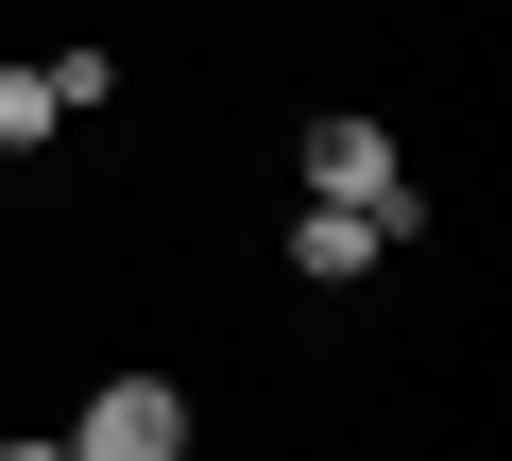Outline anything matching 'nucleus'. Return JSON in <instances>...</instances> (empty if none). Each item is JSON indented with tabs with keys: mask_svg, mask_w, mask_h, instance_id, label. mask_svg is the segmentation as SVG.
I'll return each instance as SVG.
<instances>
[{
	"mask_svg": "<svg viewBox=\"0 0 512 461\" xmlns=\"http://www.w3.org/2000/svg\"><path fill=\"white\" fill-rule=\"evenodd\" d=\"M308 205H376L393 240L427 222V188H410V154H393V120H359V103H325V120H308Z\"/></svg>",
	"mask_w": 512,
	"mask_h": 461,
	"instance_id": "nucleus-1",
	"label": "nucleus"
},
{
	"mask_svg": "<svg viewBox=\"0 0 512 461\" xmlns=\"http://www.w3.org/2000/svg\"><path fill=\"white\" fill-rule=\"evenodd\" d=\"M69 461H188V393L171 376H103L69 410Z\"/></svg>",
	"mask_w": 512,
	"mask_h": 461,
	"instance_id": "nucleus-2",
	"label": "nucleus"
},
{
	"mask_svg": "<svg viewBox=\"0 0 512 461\" xmlns=\"http://www.w3.org/2000/svg\"><path fill=\"white\" fill-rule=\"evenodd\" d=\"M0 461H69V444H52V427H18V444H0Z\"/></svg>",
	"mask_w": 512,
	"mask_h": 461,
	"instance_id": "nucleus-5",
	"label": "nucleus"
},
{
	"mask_svg": "<svg viewBox=\"0 0 512 461\" xmlns=\"http://www.w3.org/2000/svg\"><path fill=\"white\" fill-rule=\"evenodd\" d=\"M52 120H69V103H52V69H35V52H0V154H35Z\"/></svg>",
	"mask_w": 512,
	"mask_h": 461,
	"instance_id": "nucleus-4",
	"label": "nucleus"
},
{
	"mask_svg": "<svg viewBox=\"0 0 512 461\" xmlns=\"http://www.w3.org/2000/svg\"><path fill=\"white\" fill-rule=\"evenodd\" d=\"M376 257H393V222H376V205H291V274H308V291H359Z\"/></svg>",
	"mask_w": 512,
	"mask_h": 461,
	"instance_id": "nucleus-3",
	"label": "nucleus"
}]
</instances>
